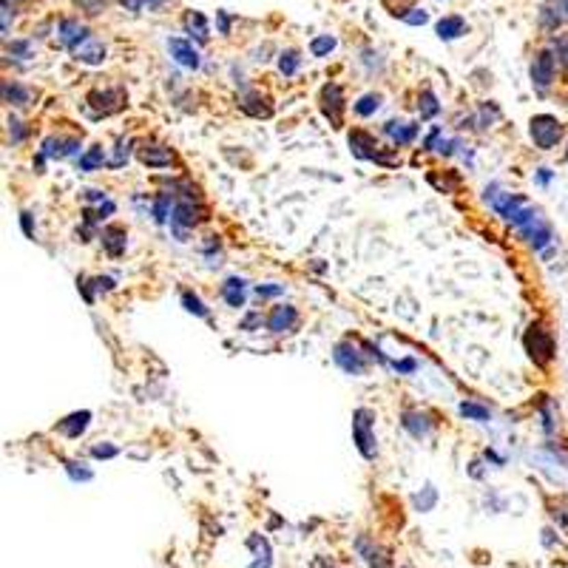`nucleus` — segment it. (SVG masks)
<instances>
[{
    "mask_svg": "<svg viewBox=\"0 0 568 568\" xmlns=\"http://www.w3.org/2000/svg\"><path fill=\"white\" fill-rule=\"evenodd\" d=\"M185 26H188V31H191L196 40H207V21H205V14H199V12H191L185 17Z\"/></svg>",
    "mask_w": 568,
    "mask_h": 568,
    "instance_id": "nucleus-27",
    "label": "nucleus"
},
{
    "mask_svg": "<svg viewBox=\"0 0 568 568\" xmlns=\"http://www.w3.org/2000/svg\"><path fill=\"white\" fill-rule=\"evenodd\" d=\"M242 111H244V114H250V117H259V120H261V117L268 120L270 114H273L270 103H268V100H261V97H256V94H248V97L242 100Z\"/></svg>",
    "mask_w": 568,
    "mask_h": 568,
    "instance_id": "nucleus-23",
    "label": "nucleus"
},
{
    "mask_svg": "<svg viewBox=\"0 0 568 568\" xmlns=\"http://www.w3.org/2000/svg\"><path fill=\"white\" fill-rule=\"evenodd\" d=\"M66 472H68V478H71V480H83V483L94 478V475H91V469H83L80 463H71V461L66 463Z\"/></svg>",
    "mask_w": 568,
    "mask_h": 568,
    "instance_id": "nucleus-38",
    "label": "nucleus"
},
{
    "mask_svg": "<svg viewBox=\"0 0 568 568\" xmlns=\"http://www.w3.org/2000/svg\"><path fill=\"white\" fill-rule=\"evenodd\" d=\"M554 51H557V63L568 74V34H563V37H557V40H554Z\"/></svg>",
    "mask_w": 568,
    "mask_h": 568,
    "instance_id": "nucleus-36",
    "label": "nucleus"
},
{
    "mask_svg": "<svg viewBox=\"0 0 568 568\" xmlns=\"http://www.w3.org/2000/svg\"><path fill=\"white\" fill-rule=\"evenodd\" d=\"M80 142L77 140H66V137H46L43 140V148H40V157L43 159H66L71 154H77Z\"/></svg>",
    "mask_w": 568,
    "mask_h": 568,
    "instance_id": "nucleus-8",
    "label": "nucleus"
},
{
    "mask_svg": "<svg viewBox=\"0 0 568 568\" xmlns=\"http://www.w3.org/2000/svg\"><path fill=\"white\" fill-rule=\"evenodd\" d=\"M321 111L335 128H341V122H344V94H341V86L327 83L321 88Z\"/></svg>",
    "mask_w": 568,
    "mask_h": 568,
    "instance_id": "nucleus-6",
    "label": "nucleus"
},
{
    "mask_svg": "<svg viewBox=\"0 0 568 568\" xmlns=\"http://www.w3.org/2000/svg\"><path fill=\"white\" fill-rule=\"evenodd\" d=\"M77 287L83 290V296H86V301H88V305H94V293H91V284H88L86 279H77Z\"/></svg>",
    "mask_w": 568,
    "mask_h": 568,
    "instance_id": "nucleus-44",
    "label": "nucleus"
},
{
    "mask_svg": "<svg viewBox=\"0 0 568 568\" xmlns=\"http://www.w3.org/2000/svg\"><path fill=\"white\" fill-rule=\"evenodd\" d=\"M384 131L389 134V140H392L395 145H409V142L415 140V134H418V125L392 120V122H387V128H384Z\"/></svg>",
    "mask_w": 568,
    "mask_h": 568,
    "instance_id": "nucleus-19",
    "label": "nucleus"
},
{
    "mask_svg": "<svg viewBox=\"0 0 568 568\" xmlns=\"http://www.w3.org/2000/svg\"><path fill=\"white\" fill-rule=\"evenodd\" d=\"M3 100L9 103V105H29V100H31V91L29 88H23V86H17V83H3Z\"/></svg>",
    "mask_w": 568,
    "mask_h": 568,
    "instance_id": "nucleus-24",
    "label": "nucleus"
},
{
    "mask_svg": "<svg viewBox=\"0 0 568 568\" xmlns=\"http://www.w3.org/2000/svg\"><path fill=\"white\" fill-rule=\"evenodd\" d=\"M401 424H404V429L412 435L415 441L426 438V435L432 432V421H429V415H424V412H406Z\"/></svg>",
    "mask_w": 568,
    "mask_h": 568,
    "instance_id": "nucleus-18",
    "label": "nucleus"
},
{
    "mask_svg": "<svg viewBox=\"0 0 568 568\" xmlns=\"http://www.w3.org/2000/svg\"><path fill=\"white\" fill-rule=\"evenodd\" d=\"M461 415H463V418H469V421H489V409L475 404V401H463L461 404Z\"/></svg>",
    "mask_w": 568,
    "mask_h": 568,
    "instance_id": "nucleus-29",
    "label": "nucleus"
},
{
    "mask_svg": "<svg viewBox=\"0 0 568 568\" xmlns=\"http://www.w3.org/2000/svg\"><path fill=\"white\" fill-rule=\"evenodd\" d=\"M523 344H526V352L532 355V361L540 364V367H545V364L554 358V338H552V333L543 330L540 324H532V327H528V333H526V338H523Z\"/></svg>",
    "mask_w": 568,
    "mask_h": 568,
    "instance_id": "nucleus-2",
    "label": "nucleus"
},
{
    "mask_svg": "<svg viewBox=\"0 0 568 568\" xmlns=\"http://www.w3.org/2000/svg\"><path fill=\"white\" fill-rule=\"evenodd\" d=\"M80 170H97V168H103L105 165V151L100 148V145H94V148H88L86 154L80 157Z\"/></svg>",
    "mask_w": 568,
    "mask_h": 568,
    "instance_id": "nucleus-25",
    "label": "nucleus"
},
{
    "mask_svg": "<svg viewBox=\"0 0 568 568\" xmlns=\"http://www.w3.org/2000/svg\"><path fill=\"white\" fill-rule=\"evenodd\" d=\"M557 3H560V6L565 9V14H568V0H557Z\"/></svg>",
    "mask_w": 568,
    "mask_h": 568,
    "instance_id": "nucleus-49",
    "label": "nucleus"
},
{
    "mask_svg": "<svg viewBox=\"0 0 568 568\" xmlns=\"http://www.w3.org/2000/svg\"><path fill=\"white\" fill-rule=\"evenodd\" d=\"M392 367H395L398 372H406V375H409V372H415V370H418V364H415V361H412V358H404V361H395Z\"/></svg>",
    "mask_w": 568,
    "mask_h": 568,
    "instance_id": "nucleus-42",
    "label": "nucleus"
},
{
    "mask_svg": "<svg viewBox=\"0 0 568 568\" xmlns=\"http://www.w3.org/2000/svg\"><path fill=\"white\" fill-rule=\"evenodd\" d=\"M202 222V211L194 205V199H182L174 205V214H170V224L177 227V233L182 231V227H194Z\"/></svg>",
    "mask_w": 568,
    "mask_h": 568,
    "instance_id": "nucleus-9",
    "label": "nucleus"
},
{
    "mask_svg": "<svg viewBox=\"0 0 568 568\" xmlns=\"http://www.w3.org/2000/svg\"><path fill=\"white\" fill-rule=\"evenodd\" d=\"M111 100H122V91L117 88V91H91L88 94V103L94 108H100L103 114H111V111L120 108V103H111Z\"/></svg>",
    "mask_w": 568,
    "mask_h": 568,
    "instance_id": "nucleus-21",
    "label": "nucleus"
},
{
    "mask_svg": "<svg viewBox=\"0 0 568 568\" xmlns=\"http://www.w3.org/2000/svg\"><path fill=\"white\" fill-rule=\"evenodd\" d=\"M174 194H159L157 196V202H154V219L159 222V224H165L168 222V216L174 214Z\"/></svg>",
    "mask_w": 568,
    "mask_h": 568,
    "instance_id": "nucleus-26",
    "label": "nucleus"
},
{
    "mask_svg": "<svg viewBox=\"0 0 568 568\" xmlns=\"http://www.w3.org/2000/svg\"><path fill=\"white\" fill-rule=\"evenodd\" d=\"M244 279H239V276H233V279H227L224 284H222V298L227 301L231 307H244Z\"/></svg>",
    "mask_w": 568,
    "mask_h": 568,
    "instance_id": "nucleus-20",
    "label": "nucleus"
},
{
    "mask_svg": "<svg viewBox=\"0 0 568 568\" xmlns=\"http://www.w3.org/2000/svg\"><path fill=\"white\" fill-rule=\"evenodd\" d=\"M401 21L409 26H424L429 21V14L424 9H409V12H401Z\"/></svg>",
    "mask_w": 568,
    "mask_h": 568,
    "instance_id": "nucleus-37",
    "label": "nucleus"
},
{
    "mask_svg": "<svg viewBox=\"0 0 568 568\" xmlns=\"http://www.w3.org/2000/svg\"><path fill=\"white\" fill-rule=\"evenodd\" d=\"M219 29H222V31H227V17H224V14L219 17Z\"/></svg>",
    "mask_w": 568,
    "mask_h": 568,
    "instance_id": "nucleus-48",
    "label": "nucleus"
},
{
    "mask_svg": "<svg viewBox=\"0 0 568 568\" xmlns=\"http://www.w3.org/2000/svg\"><path fill=\"white\" fill-rule=\"evenodd\" d=\"M435 500H438V491H435L432 486L424 489V495H415V498H412V503L418 506V511H429V508L435 506Z\"/></svg>",
    "mask_w": 568,
    "mask_h": 568,
    "instance_id": "nucleus-34",
    "label": "nucleus"
},
{
    "mask_svg": "<svg viewBox=\"0 0 568 568\" xmlns=\"http://www.w3.org/2000/svg\"><path fill=\"white\" fill-rule=\"evenodd\" d=\"M103 248H105V253L108 256H122L125 253V244H128V233H125V227H120V224H111V227H103Z\"/></svg>",
    "mask_w": 568,
    "mask_h": 568,
    "instance_id": "nucleus-14",
    "label": "nucleus"
},
{
    "mask_svg": "<svg viewBox=\"0 0 568 568\" xmlns=\"http://www.w3.org/2000/svg\"><path fill=\"white\" fill-rule=\"evenodd\" d=\"M463 31H466V23H463V17H458V14L438 21V37H441V40H454V37H461Z\"/></svg>",
    "mask_w": 568,
    "mask_h": 568,
    "instance_id": "nucleus-22",
    "label": "nucleus"
},
{
    "mask_svg": "<svg viewBox=\"0 0 568 568\" xmlns=\"http://www.w3.org/2000/svg\"><path fill=\"white\" fill-rule=\"evenodd\" d=\"M350 151L358 159H372V162H381V165H395L398 162V159L381 154V151H378V142L370 134H364V131H352L350 134Z\"/></svg>",
    "mask_w": 568,
    "mask_h": 568,
    "instance_id": "nucleus-4",
    "label": "nucleus"
},
{
    "mask_svg": "<svg viewBox=\"0 0 568 568\" xmlns=\"http://www.w3.org/2000/svg\"><path fill=\"white\" fill-rule=\"evenodd\" d=\"M281 293H284L281 284H259V287H256L259 298H273V296H281Z\"/></svg>",
    "mask_w": 568,
    "mask_h": 568,
    "instance_id": "nucleus-39",
    "label": "nucleus"
},
{
    "mask_svg": "<svg viewBox=\"0 0 568 568\" xmlns=\"http://www.w3.org/2000/svg\"><path fill=\"white\" fill-rule=\"evenodd\" d=\"M333 49H335V37L333 34H321V37H315V40L310 43L313 57H327Z\"/></svg>",
    "mask_w": 568,
    "mask_h": 568,
    "instance_id": "nucleus-31",
    "label": "nucleus"
},
{
    "mask_svg": "<svg viewBox=\"0 0 568 568\" xmlns=\"http://www.w3.org/2000/svg\"><path fill=\"white\" fill-rule=\"evenodd\" d=\"M378 108H381V94H364V97L355 103V114H358V117H372Z\"/></svg>",
    "mask_w": 568,
    "mask_h": 568,
    "instance_id": "nucleus-28",
    "label": "nucleus"
},
{
    "mask_svg": "<svg viewBox=\"0 0 568 568\" xmlns=\"http://www.w3.org/2000/svg\"><path fill=\"white\" fill-rule=\"evenodd\" d=\"M296 68H298V51H284L279 57V71L284 74V77H293Z\"/></svg>",
    "mask_w": 568,
    "mask_h": 568,
    "instance_id": "nucleus-33",
    "label": "nucleus"
},
{
    "mask_svg": "<svg viewBox=\"0 0 568 568\" xmlns=\"http://www.w3.org/2000/svg\"><path fill=\"white\" fill-rule=\"evenodd\" d=\"M21 224H23V233L29 239H34V224H31V214H21Z\"/></svg>",
    "mask_w": 568,
    "mask_h": 568,
    "instance_id": "nucleus-43",
    "label": "nucleus"
},
{
    "mask_svg": "<svg viewBox=\"0 0 568 568\" xmlns=\"http://www.w3.org/2000/svg\"><path fill=\"white\" fill-rule=\"evenodd\" d=\"M168 51L185 68H199V63H202L199 60V51L191 43H188V40H182V37H170V40H168Z\"/></svg>",
    "mask_w": 568,
    "mask_h": 568,
    "instance_id": "nucleus-10",
    "label": "nucleus"
},
{
    "mask_svg": "<svg viewBox=\"0 0 568 568\" xmlns=\"http://www.w3.org/2000/svg\"><path fill=\"white\" fill-rule=\"evenodd\" d=\"M372 421H375V412L361 406L352 412V441L361 452V458L367 461H375L378 454V443H375V435H372Z\"/></svg>",
    "mask_w": 568,
    "mask_h": 568,
    "instance_id": "nucleus-1",
    "label": "nucleus"
},
{
    "mask_svg": "<svg viewBox=\"0 0 568 568\" xmlns=\"http://www.w3.org/2000/svg\"><path fill=\"white\" fill-rule=\"evenodd\" d=\"M182 307H185L188 313H194L196 318H205V315H207V307L202 305V298L194 296V293H182Z\"/></svg>",
    "mask_w": 568,
    "mask_h": 568,
    "instance_id": "nucleus-32",
    "label": "nucleus"
},
{
    "mask_svg": "<svg viewBox=\"0 0 568 568\" xmlns=\"http://www.w3.org/2000/svg\"><path fill=\"white\" fill-rule=\"evenodd\" d=\"M88 37H91V31L86 26H80L77 21H60V26H57V40L68 49H77Z\"/></svg>",
    "mask_w": 568,
    "mask_h": 568,
    "instance_id": "nucleus-13",
    "label": "nucleus"
},
{
    "mask_svg": "<svg viewBox=\"0 0 568 568\" xmlns=\"http://www.w3.org/2000/svg\"><path fill=\"white\" fill-rule=\"evenodd\" d=\"M9 125H12V131H14V137H12V142H21V140L26 137V131L21 128V122H17V120H9Z\"/></svg>",
    "mask_w": 568,
    "mask_h": 568,
    "instance_id": "nucleus-45",
    "label": "nucleus"
},
{
    "mask_svg": "<svg viewBox=\"0 0 568 568\" xmlns=\"http://www.w3.org/2000/svg\"><path fill=\"white\" fill-rule=\"evenodd\" d=\"M140 162L148 168H168L174 162V151L165 145H142L140 148Z\"/></svg>",
    "mask_w": 568,
    "mask_h": 568,
    "instance_id": "nucleus-15",
    "label": "nucleus"
},
{
    "mask_svg": "<svg viewBox=\"0 0 568 568\" xmlns=\"http://www.w3.org/2000/svg\"><path fill=\"white\" fill-rule=\"evenodd\" d=\"M3 3H9V0H3Z\"/></svg>",
    "mask_w": 568,
    "mask_h": 568,
    "instance_id": "nucleus-50",
    "label": "nucleus"
},
{
    "mask_svg": "<svg viewBox=\"0 0 568 568\" xmlns=\"http://www.w3.org/2000/svg\"><path fill=\"white\" fill-rule=\"evenodd\" d=\"M554 71H557L554 54H552V51H540V54L534 57V63H532V83H534V88L545 91L548 86L554 83Z\"/></svg>",
    "mask_w": 568,
    "mask_h": 568,
    "instance_id": "nucleus-7",
    "label": "nucleus"
},
{
    "mask_svg": "<svg viewBox=\"0 0 568 568\" xmlns=\"http://www.w3.org/2000/svg\"><path fill=\"white\" fill-rule=\"evenodd\" d=\"M438 111H441L438 97H435V91H429V88H426V91L421 94V117H424V120H432Z\"/></svg>",
    "mask_w": 568,
    "mask_h": 568,
    "instance_id": "nucleus-30",
    "label": "nucleus"
},
{
    "mask_svg": "<svg viewBox=\"0 0 568 568\" xmlns=\"http://www.w3.org/2000/svg\"><path fill=\"white\" fill-rule=\"evenodd\" d=\"M296 324H298V313H296V307H290V305L273 307V313L268 315V330L276 333V335L290 333Z\"/></svg>",
    "mask_w": 568,
    "mask_h": 568,
    "instance_id": "nucleus-12",
    "label": "nucleus"
},
{
    "mask_svg": "<svg viewBox=\"0 0 568 568\" xmlns=\"http://www.w3.org/2000/svg\"><path fill=\"white\" fill-rule=\"evenodd\" d=\"M88 424H91V412L83 409V412H71L66 421L57 424V429H60L66 438H80V435L88 429Z\"/></svg>",
    "mask_w": 568,
    "mask_h": 568,
    "instance_id": "nucleus-16",
    "label": "nucleus"
},
{
    "mask_svg": "<svg viewBox=\"0 0 568 568\" xmlns=\"http://www.w3.org/2000/svg\"><path fill=\"white\" fill-rule=\"evenodd\" d=\"M259 321H261L259 315H248V318H244V321H242V330H248V333H250V330H253V327L259 324Z\"/></svg>",
    "mask_w": 568,
    "mask_h": 568,
    "instance_id": "nucleus-46",
    "label": "nucleus"
},
{
    "mask_svg": "<svg viewBox=\"0 0 568 568\" xmlns=\"http://www.w3.org/2000/svg\"><path fill=\"white\" fill-rule=\"evenodd\" d=\"M520 233H523V239H528V244H532L534 250H543L548 242H552V227H548L543 219H540V214L532 219V222H526L523 227H520Z\"/></svg>",
    "mask_w": 568,
    "mask_h": 568,
    "instance_id": "nucleus-11",
    "label": "nucleus"
},
{
    "mask_svg": "<svg viewBox=\"0 0 568 568\" xmlns=\"http://www.w3.org/2000/svg\"><path fill=\"white\" fill-rule=\"evenodd\" d=\"M333 361L344 370L347 375H364L367 372V361L364 355L352 347V341H338L333 350Z\"/></svg>",
    "mask_w": 568,
    "mask_h": 568,
    "instance_id": "nucleus-5",
    "label": "nucleus"
},
{
    "mask_svg": "<svg viewBox=\"0 0 568 568\" xmlns=\"http://www.w3.org/2000/svg\"><path fill=\"white\" fill-rule=\"evenodd\" d=\"M86 199H91V202H105V194L103 191H88Z\"/></svg>",
    "mask_w": 568,
    "mask_h": 568,
    "instance_id": "nucleus-47",
    "label": "nucleus"
},
{
    "mask_svg": "<svg viewBox=\"0 0 568 568\" xmlns=\"http://www.w3.org/2000/svg\"><path fill=\"white\" fill-rule=\"evenodd\" d=\"M9 54H21V57H31V43H26V40H17V43H12V46H9Z\"/></svg>",
    "mask_w": 568,
    "mask_h": 568,
    "instance_id": "nucleus-41",
    "label": "nucleus"
},
{
    "mask_svg": "<svg viewBox=\"0 0 568 568\" xmlns=\"http://www.w3.org/2000/svg\"><path fill=\"white\" fill-rule=\"evenodd\" d=\"M120 449L117 446H111V443H97V446H91V458H97V461H111V458H117Z\"/></svg>",
    "mask_w": 568,
    "mask_h": 568,
    "instance_id": "nucleus-35",
    "label": "nucleus"
},
{
    "mask_svg": "<svg viewBox=\"0 0 568 568\" xmlns=\"http://www.w3.org/2000/svg\"><path fill=\"white\" fill-rule=\"evenodd\" d=\"M528 134H532L534 145L548 151V148H554L563 137V125L557 117H552V114H537V117H532V122H528Z\"/></svg>",
    "mask_w": 568,
    "mask_h": 568,
    "instance_id": "nucleus-3",
    "label": "nucleus"
},
{
    "mask_svg": "<svg viewBox=\"0 0 568 568\" xmlns=\"http://www.w3.org/2000/svg\"><path fill=\"white\" fill-rule=\"evenodd\" d=\"M71 51H74V57H77V60H83V63H88V66H100V63L105 60V46L97 43L94 37L83 40L77 49H71Z\"/></svg>",
    "mask_w": 568,
    "mask_h": 568,
    "instance_id": "nucleus-17",
    "label": "nucleus"
},
{
    "mask_svg": "<svg viewBox=\"0 0 568 568\" xmlns=\"http://www.w3.org/2000/svg\"><path fill=\"white\" fill-rule=\"evenodd\" d=\"M122 162H128V142H120L117 145V157L108 159V168H120Z\"/></svg>",
    "mask_w": 568,
    "mask_h": 568,
    "instance_id": "nucleus-40",
    "label": "nucleus"
}]
</instances>
